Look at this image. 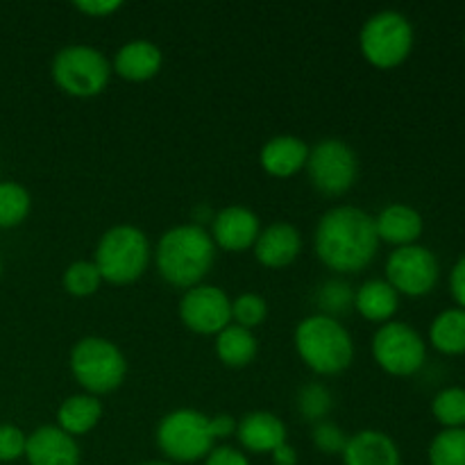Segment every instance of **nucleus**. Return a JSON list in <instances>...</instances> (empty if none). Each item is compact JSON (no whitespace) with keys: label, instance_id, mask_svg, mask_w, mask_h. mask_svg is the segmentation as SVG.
Wrapping results in <instances>:
<instances>
[{"label":"nucleus","instance_id":"obj_1","mask_svg":"<svg viewBox=\"0 0 465 465\" xmlns=\"http://www.w3.org/2000/svg\"><path fill=\"white\" fill-rule=\"evenodd\" d=\"M375 216L357 204H336L327 209L313 232V252L318 262L339 275L361 272L380 252Z\"/></svg>","mask_w":465,"mask_h":465},{"label":"nucleus","instance_id":"obj_2","mask_svg":"<svg viewBox=\"0 0 465 465\" xmlns=\"http://www.w3.org/2000/svg\"><path fill=\"white\" fill-rule=\"evenodd\" d=\"M162 280L173 289L189 291L203 284L216 262L212 234L198 223H182L163 232L153 252Z\"/></svg>","mask_w":465,"mask_h":465},{"label":"nucleus","instance_id":"obj_3","mask_svg":"<svg viewBox=\"0 0 465 465\" xmlns=\"http://www.w3.org/2000/svg\"><path fill=\"white\" fill-rule=\"evenodd\" d=\"M293 345L304 366L321 377H334L354 361V341L336 318L312 313L295 325Z\"/></svg>","mask_w":465,"mask_h":465},{"label":"nucleus","instance_id":"obj_4","mask_svg":"<svg viewBox=\"0 0 465 465\" xmlns=\"http://www.w3.org/2000/svg\"><path fill=\"white\" fill-rule=\"evenodd\" d=\"M153 248L148 234L136 225H114L104 232L95 245L94 263L103 282L114 286L134 284L148 271Z\"/></svg>","mask_w":465,"mask_h":465},{"label":"nucleus","instance_id":"obj_5","mask_svg":"<svg viewBox=\"0 0 465 465\" xmlns=\"http://www.w3.org/2000/svg\"><path fill=\"white\" fill-rule=\"evenodd\" d=\"M68 368L82 391L95 398L121 389L127 375L125 354L103 336H84L77 341L68 354Z\"/></svg>","mask_w":465,"mask_h":465},{"label":"nucleus","instance_id":"obj_6","mask_svg":"<svg viewBox=\"0 0 465 465\" xmlns=\"http://www.w3.org/2000/svg\"><path fill=\"white\" fill-rule=\"evenodd\" d=\"M53 82L73 98H95L112 80V62L103 50L86 44H71L57 50L50 64Z\"/></svg>","mask_w":465,"mask_h":465},{"label":"nucleus","instance_id":"obj_7","mask_svg":"<svg viewBox=\"0 0 465 465\" xmlns=\"http://www.w3.org/2000/svg\"><path fill=\"white\" fill-rule=\"evenodd\" d=\"M413 25L398 9H381L359 30V50L371 66L389 71L409 59L413 50Z\"/></svg>","mask_w":465,"mask_h":465},{"label":"nucleus","instance_id":"obj_8","mask_svg":"<svg viewBox=\"0 0 465 465\" xmlns=\"http://www.w3.org/2000/svg\"><path fill=\"white\" fill-rule=\"evenodd\" d=\"M157 448L168 463L204 461L213 450V436L209 431V416L195 409H175L166 413L157 425Z\"/></svg>","mask_w":465,"mask_h":465},{"label":"nucleus","instance_id":"obj_9","mask_svg":"<svg viewBox=\"0 0 465 465\" xmlns=\"http://www.w3.org/2000/svg\"><path fill=\"white\" fill-rule=\"evenodd\" d=\"M377 366L393 377H411L425 366L427 343L409 322L391 321L377 327L371 341Z\"/></svg>","mask_w":465,"mask_h":465},{"label":"nucleus","instance_id":"obj_10","mask_svg":"<svg viewBox=\"0 0 465 465\" xmlns=\"http://www.w3.org/2000/svg\"><path fill=\"white\" fill-rule=\"evenodd\" d=\"M307 175L313 189L330 198L345 195L359 177V159L352 145L341 139H322L309 148Z\"/></svg>","mask_w":465,"mask_h":465},{"label":"nucleus","instance_id":"obj_11","mask_svg":"<svg viewBox=\"0 0 465 465\" xmlns=\"http://www.w3.org/2000/svg\"><path fill=\"white\" fill-rule=\"evenodd\" d=\"M384 280L407 298H422L439 284L440 266L436 254L420 243L395 248L384 266Z\"/></svg>","mask_w":465,"mask_h":465},{"label":"nucleus","instance_id":"obj_12","mask_svg":"<svg viewBox=\"0 0 465 465\" xmlns=\"http://www.w3.org/2000/svg\"><path fill=\"white\" fill-rule=\"evenodd\" d=\"M180 321L200 336H216L232 325V300L221 286L198 284L184 291L180 300Z\"/></svg>","mask_w":465,"mask_h":465},{"label":"nucleus","instance_id":"obj_13","mask_svg":"<svg viewBox=\"0 0 465 465\" xmlns=\"http://www.w3.org/2000/svg\"><path fill=\"white\" fill-rule=\"evenodd\" d=\"M259 232H262V223L252 209L243 204H230L213 213L209 234L216 248L227 250V252H245L254 248Z\"/></svg>","mask_w":465,"mask_h":465},{"label":"nucleus","instance_id":"obj_14","mask_svg":"<svg viewBox=\"0 0 465 465\" xmlns=\"http://www.w3.org/2000/svg\"><path fill=\"white\" fill-rule=\"evenodd\" d=\"M254 257L263 268H286L302 252V234L295 225L286 221L271 223L263 227L254 243Z\"/></svg>","mask_w":465,"mask_h":465},{"label":"nucleus","instance_id":"obj_15","mask_svg":"<svg viewBox=\"0 0 465 465\" xmlns=\"http://www.w3.org/2000/svg\"><path fill=\"white\" fill-rule=\"evenodd\" d=\"M80 445L57 425H44L27 434L25 459L30 465H80Z\"/></svg>","mask_w":465,"mask_h":465},{"label":"nucleus","instance_id":"obj_16","mask_svg":"<svg viewBox=\"0 0 465 465\" xmlns=\"http://www.w3.org/2000/svg\"><path fill=\"white\" fill-rule=\"evenodd\" d=\"M236 439L250 454H271L286 443V425L277 413L250 411L236 422Z\"/></svg>","mask_w":465,"mask_h":465},{"label":"nucleus","instance_id":"obj_17","mask_svg":"<svg viewBox=\"0 0 465 465\" xmlns=\"http://www.w3.org/2000/svg\"><path fill=\"white\" fill-rule=\"evenodd\" d=\"M163 66V53L148 39L127 41L116 50L112 71L127 82H148L159 75Z\"/></svg>","mask_w":465,"mask_h":465},{"label":"nucleus","instance_id":"obj_18","mask_svg":"<svg viewBox=\"0 0 465 465\" xmlns=\"http://www.w3.org/2000/svg\"><path fill=\"white\" fill-rule=\"evenodd\" d=\"M307 159L309 145L293 134L272 136L259 150V163H262L263 173L277 177V180L298 175L307 166Z\"/></svg>","mask_w":465,"mask_h":465},{"label":"nucleus","instance_id":"obj_19","mask_svg":"<svg viewBox=\"0 0 465 465\" xmlns=\"http://www.w3.org/2000/svg\"><path fill=\"white\" fill-rule=\"evenodd\" d=\"M343 465H402L398 443L386 431L361 430L348 436Z\"/></svg>","mask_w":465,"mask_h":465},{"label":"nucleus","instance_id":"obj_20","mask_svg":"<svg viewBox=\"0 0 465 465\" xmlns=\"http://www.w3.org/2000/svg\"><path fill=\"white\" fill-rule=\"evenodd\" d=\"M375 227L380 241L393 245V248H404V245L418 243V239L422 236V230H425V223H422L420 212L413 209L411 204L393 203L386 204L377 213Z\"/></svg>","mask_w":465,"mask_h":465},{"label":"nucleus","instance_id":"obj_21","mask_svg":"<svg viewBox=\"0 0 465 465\" xmlns=\"http://www.w3.org/2000/svg\"><path fill=\"white\" fill-rule=\"evenodd\" d=\"M354 309L359 316L368 322L393 321L400 309V293L384 280V277H372L363 282L359 289H354Z\"/></svg>","mask_w":465,"mask_h":465},{"label":"nucleus","instance_id":"obj_22","mask_svg":"<svg viewBox=\"0 0 465 465\" xmlns=\"http://www.w3.org/2000/svg\"><path fill=\"white\" fill-rule=\"evenodd\" d=\"M104 407L100 398L89 393H77L64 400L57 409V427L68 436H86L103 420Z\"/></svg>","mask_w":465,"mask_h":465},{"label":"nucleus","instance_id":"obj_23","mask_svg":"<svg viewBox=\"0 0 465 465\" xmlns=\"http://www.w3.org/2000/svg\"><path fill=\"white\" fill-rule=\"evenodd\" d=\"M216 357L221 359L223 366L227 368H245L257 359L259 341L254 331L245 330L239 325H227L221 334H216Z\"/></svg>","mask_w":465,"mask_h":465},{"label":"nucleus","instance_id":"obj_24","mask_svg":"<svg viewBox=\"0 0 465 465\" xmlns=\"http://www.w3.org/2000/svg\"><path fill=\"white\" fill-rule=\"evenodd\" d=\"M430 343L450 357L465 354V309L440 312L430 325Z\"/></svg>","mask_w":465,"mask_h":465},{"label":"nucleus","instance_id":"obj_25","mask_svg":"<svg viewBox=\"0 0 465 465\" xmlns=\"http://www.w3.org/2000/svg\"><path fill=\"white\" fill-rule=\"evenodd\" d=\"M313 302L318 309L316 313L339 321L341 316L350 313V309H354V286L343 277H331L318 286Z\"/></svg>","mask_w":465,"mask_h":465},{"label":"nucleus","instance_id":"obj_26","mask_svg":"<svg viewBox=\"0 0 465 465\" xmlns=\"http://www.w3.org/2000/svg\"><path fill=\"white\" fill-rule=\"evenodd\" d=\"M331 407H334V395L322 381H309V384L300 386L298 395H295V409H298L300 418L312 425L327 420Z\"/></svg>","mask_w":465,"mask_h":465},{"label":"nucleus","instance_id":"obj_27","mask_svg":"<svg viewBox=\"0 0 465 465\" xmlns=\"http://www.w3.org/2000/svg\"><path fill=\"white\" fill-rule=\"evenodd\" d=\"M32 209L30 191L18 182H0V230L18 227Z\"/></svg>","mask_w":465,"mask_h":465},{"label":"nucleus","instance_id":"obj_28","mask_svg":"<svg viewBox=\"0 0 465 465\" xmlns=\"http://www.w3.org/2000/svg\"><path fill=\"white\" fill-rule=\"evenodd\" d=\"M100 284H103V275H100L98 266L94 262H73L66 271L62 272V286L68 295L73 298H91L98 293Z\"/></svg>","mask_w":465,"mask_h":465},{"label":"nucleus","instance_id":"obj_29","mask_svg":"<svg viewBox=\"0 0 465 465\" xmlns=\"http://www.w3.org/2000/svg\"><path fill=\"white\" fill-rule=\"evenodd\" d=\"M431 413L445 430H461L465 427V389L450 386L436 393L431 400Z\"/></svg>","mask_w":465,"mask_h":465},{"label":"nucleus","instance_id":"obj_30","mask_svg":"<svg viewBox=\"0 0 465 465\" xmlns=\"http://www.w3.org/2000/svg\"><path fill=\"white\" fill-rule=\"evenodd\" d=\"M430 465H465V427L443 430L430 443Z\"/></svg>","mask_w":465,"mask_h":465},{"label":"nucleus","instance_id":"obj_31","mask_svg":"<svg viewBox=\"0 0 465 465\" xmlns=\"http://www.w3.org/2000/svg\"><path fill=\"white\" fill-rule=\"evenodd\" d=\"M268 318V302L259 293H241L232 300V322L252 331Z\"/></svg>","mask_w":465,"mask_h":465},{"label":"nucleus","instance_id":"obj_32","mask_svg":"<svg viewBox=\"0 0 465 465\" xmlns=\"http://www.w3.org/2000/svg\"><path fill=\"white\" fill-rule=\"evenodd\" d=\"M312 440L318 452L327 454V457H336V454H343L345 445H348V434L336 422L322 420L313 425Z\"/></svg>","mask_w":465,"mask_h":465},{"label":"nucleus","instance_id":"obj_33","mask_svg":"<svg viewBox=\"0 0 465 465\" xmlns=\"http://www.w3.org/2000/svg\"><path fill=\"white\" fill-rule=\"evenodd\" d=\"M27 434L14 425H0V463H12L25 457Z\"/></svg>","mask_w":465,"mask_h":465},{"label":"nucleus","instance_id":"obj_34","mask_svg":"<svg viewBox=\"0 0 465 465\" xmlns=\"http://www.w3.org/2000/svg\"><path fill=\"white\" fill-rule=\"evenodd\" d=\"M204 465H250L248 454L232 445H218L204 459Z\"/></svg>","mask_w":465,"mask_h":465},{"label":"nucleus","instance_id":"obj_35","mask_svg":"<svg viewBox=\"0 0 465 465\" xmlns=\"http://www.w3.org/2000/svg\"><path fill=\"white\" fill-rule=\"evenodd\" d=\"M123 7L121 0H80L75 9L89 18H109Z\"/></svg>","mask_w":465,"mask_h":465},{"label":"nucleus","instance_id":"obj_36","mask_svg":"<svg viewBox=\"0 0 465 465\" xmlns=\"http://www.w3.org/2000/svg\"><path fill=\"white\" fill-rule=\"evenodd\" d=\"M209 431H212L213 440H225L236 434V420L230 413H216L209 416Z\"/></svg>","mask_w":465,"mask_h":465},{"label":"nucleus","instance_id":"obj_37","mask_svg":"<svg viewBox=\"0 0 465 465\" xmlns=\"http://www.w3.org/2000/svg\"><path fill=\"white\" fill-rule=\"evenodd\" d=\"M450 291H452V298L457 300L459 309H465V254L454 263L452 272H450Z\"/></svg>","mask_w":465,"mask_h":465},{"label":"nucleus","instance_id":"obj_38","mask_svg":"<svg viewBox=\"0 0 465 465\" xmlns=\"http://www.w3.org/2000/svg\"><path fill=\"white\" fill-rule=\"evenodd\" d=\"M271 457L275 465H298V450H295L289 440H286V443H282L280 448L272 450Z\"/></svg>","mask_w":465,"mask_h":465},{"label":"nucleus","instance_id":"obj_39","mask_svg":"<svg viewBox=\"0 0 465 465\" xmlns=\"http://www.w3.org/2000/svg\"><path fill=\"white\" fill-rule=\"evenodd\" d=\"M141 465H173V463H168V461H148V463H141Z\"/></svg>","mask_w":465,"mask_h":465},{"label":"nucleus","instance_id":"obj_40","mask_svg":"<svg viewBox=\"0 0 465 465\" xmlns=\"http://www.w3.org/2000/svg\"><path fill=\"white\" fill-rule=\"evenodd\" d=\"M0 271H3V262H0Z\"/></svg>","mask_w":465,"mask_h":465}]
</instances>
